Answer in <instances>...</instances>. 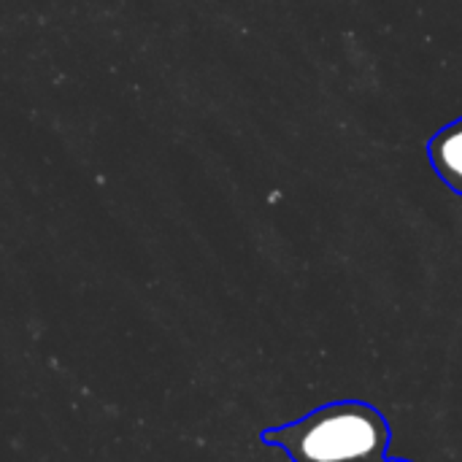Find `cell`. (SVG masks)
<instances>
[{
  "mask_svg": "<svg viewBox=\"0 0 462 462\" xmlns=\"http://www.w3.org/2000/svg\"><path fill=\"white\" fill-rule=\"evenodd\" d=\"M393 441L387 417L365 401H336L309 417L263 430V444L292 462H384Z\"/></svg>",
  "mask_w": 462,
  "mask_h": 462,
  "instance_id": "1",
  "label": "cell"
},
{
  "mask_svg": "<svg viewBox=\"0 0 462 462\" xmlns=\"http://www.w3.org/2000/svg\"><path fill=\"white\" fill-rule=\"evenodd\" d=\"M428 157L436 176L455 192L462 195V116L444 125L428 143Z\"/></svg>",
  "mask_w": 462,
  "mask_h": 462,
  "instance_id": "2",
  "label": "cell"
},
{
  "mask_svg": "<svg viewBox=\"0 0 462 462\" xmlns=\"http://www.w3.org/2000/svg\"><path fill=\"white\" fill-rule=\"evenodd\" d=\"M384 462H411V460H393V457H387Z\"/></svg>",
  "mask_w": 462,
  "mask_h": 462,
  "instance_id": "3",
  "label": "cell"
}]
</instances>
